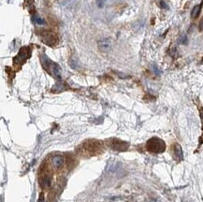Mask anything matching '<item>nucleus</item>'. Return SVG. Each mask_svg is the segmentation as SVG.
<instances>
[{
    "label": "nucleus",
    "instance_id": "obj_4",
    "mask_svg": "<svg viewBox=\"0 0 203 202\" xmlns=\"http://www.w3.org/2000/svg\"><path fill=\"white\" fill-rule=\"evenodd\" d=\"M41 38L47 45L50 46H54L57 44L58 42V37L54 32L51 31H43L41 33Z\"/></svg>",
    "mask_w": 203,
    "mask_h": 202
},
{
    "label": "nucleus",
    "instance_id": "obj_5",
    "mask_svg": "<svg viewBox=\"0 0 203 202\" xmlns=\"http://www.w3.org/2000/svg\"><path fill=\"white\" fill-rule=\"evenodd\" d=\"M110 147L114 151L124 152L126 151L129 147V144L125 141H122L120 139H112L110 143Z\"/></svg>",
    "mask_w": 203,
    "mask_h": 202
},
{
    "label": "nucleus",
    "instance_id": "obj_17",
    "mask_svg": "<svg viewBox=\"0 0 203 202\" xmlns=\"http://www.w3.org/2000/svg\"><path fill=\"white\" fill-rule=\"evenodd\" d=\"M37 202H43V195H40L39 199V201H37Z\"/></svg>",
    "mask_w": 203,
    "mask_h": 202
},
{
    "label": "nucleus",
    "instance_id": "obj_14",
    "mask_svg": "<svg viewBox=\"0 0 203 202\" xmlns=\"http://www.w3.org/2000/svg\"><path fill=\"white\" fill-rule=\"evenodd\" d=\"M36 23H39V25H44V22L41 18L39 17H36Z\"/></svg>",
    "mask_w": 203,
    "mask_h": 202
},
{
    "label": "nucleus",
    "instance_id": "obj_7",
    "mask_svg": "<svg viewBox=\"0 0 203 202\" xmlns=\"http://www.w3.org/2000/svg\"><path fill=\"white\" fill-rule=\"evenodd\" d=\"M51 163H53V166L54 167H60L64 163V158L61 155H55L51 159Z\"/></svg>",
    "mask_w": 203,
    "mask_h": 202
},
{
    "label": "nucleus",
    "instance_id": "obj_8",
    "mask_svg": "<svg viewBox=\"0 0 203 202\" xmlns=\"http://www.w3.org/2000/svg\"><path fill=\"white\" fill-rule=\"evenodd\" d=\"M174 155H175L176 159H178V160L183 159V151H182L181 146L179 145V144H175V146H174Z\"/></svg>",
    "mask_w": 203,
    "mask_h": 202
},
{
    "label": "nucleus",
    "instance_id": "obj_10",
    "mask_svg": "<svg viewBox=\"0 0 203 202\" xmlns=\"http://www.w3.org/2000/svg\"><path fill=\"white\" fill-rule=\"evenodd\" d=\"M64 89H65V84L63 83H56V85L54 87V90L57 91V92H61V91H63Z\"/></svg>",
    "mask_w": 203,
    "mask_h": 202
},
{
    "label": "nucleus",
    "instance_id": "obj_16",
    "mask_svg": "<svg viewBox=\"0 0 203 202\" xmlns=\"http://www.w3.org/2000/svg\"><path fill=\"white\" fill-rule=\"evenodd\" d=\"M154 71L155 72V74H157V75H159V74H160V71H159V69H157V66H154Z\"/></svg>",
    "mask_w": 203,
    "mask_h": 202
},
{
    "label": "nucleus",
    "instance_id": "obj_9",
    "mask_svg": "<svg viewBox=\"0 0 203 202\" xmlns=\"http://www.w3.org/2000/svg\"><path fill=\"white\" fill-rule=\"evenodd\" d=\"M200 11H201V6H200V5H196V6L193 8L192 11H191V17L193 19L197 18L199 15V13H200Z\"/></svg>",
    "mask_w": 203,
    "mask_h": 202
},
{
    "label": "nucleus",
    "instance_id": "obj_12",
    "mask_svg": "<svg viewBox=\"0 0 203 202\" xmlns=\"http://www.w3.org/2000/svg\"><path fill=\"white\" fill-rule=\"evenodd\" d=\"M26 2H27V8H28V9H29L30 12H32V9H33V11L35 9L34 0H26Z\"/></svg>",
    "mask_w": 203,
    "mask_h": 202
},
{
    "label": "nucleus",
    "instance_id": "obj_1",
    "mask_svg": "<svg viewBox=\"0 0 203 202\" xmlns=\"http://www.w3.org/2000/svg\"><path fill=\"white\" fill-rule=\"evenodd\" d=\"M146 148L151 153H163L166 149V144L165 142L158 138H152L146 143Z\"/></svg>",
    "mask_w": 203,
    "mask_h": 202
},
{
    "label": "nucleus",
    "instance_id": "obj_11",
    "mask_svg": "<svg viewBox=\"0 0 203 202\" xmlns=\"http://www.w3.org/2000/svg\"><path fill=\"white\" fill-rule=\"evenodd\" d=\"M42 185L44 187H49L51 185V180L49 177H44L43 180H42Z\"/></svg>",
    "mask_w": 203,
    "mask_h": 202
},
{
    "label": "nucleus",
    "instance_id": "obj_6",
    "mask_svg": "<svg viewBox=\"0 0 203 202\" xmlns=\"http://www.w3.org/2000/svg\"><path fill=\"white\" fill-rule=\"evenodd\" d=\"M98 48L102 52H108L111 48V40L110 38H103L98 41Z\"/></svg>",
    "mask_w": 203,
    "mask_h": 202
},
{
    "label": "nucleus",
    "instance_id": "obj_15",
    "mask_svg": "<svg viewBox=\"0 0 203 202\" xmlns=\"http://www.w3.org/2000/svg\"><path fill=\"white\" fill-rule=\"evenodd\" d=\"M199 31H203V17L201 18V21L199 22Z\"/></svg>",
    "mask_w": 203,
    "mask_h": 202
},
{
    "label": "nucleus",
    "instance_id": "obj_13",
    "mask_svg": "<svg viewBox=\"0 0 203 202\" xmlns=\"http://www.w3.org/2000/svg\"><path fill=\"white\" fill-rule=\"evenodd\" d=\"M179 41H180V43H182V44H186L187 41H188V38H187V36L186 35H182L180 40H179Z\"/></svg>",
    "mask_w": 203,
    "mask_h": 202
},
{
    "label": "nucleus",
    "instance_id": "obj_2",
    "mask_svg": "<svg viewBox=\"0 0 203 202\" xmlns=\"http://www.w3.org/2000/svg\"><path fill=\"white\" fill-rule=\"evenodd\" d=\"M41 62L43 64L44 67L48 70L51 74H53L54 76L60 78L61 77V69L60 66L55 64L54 62H53L51 59H49L46 55H42L41 56Z\"/></svg>",
    "mask_w": 203,
    "mask_h": 202
},
{
    "label": "nucleus",
    "instance_id": "obj_19",
    "mask_svg": "<svg viewBox=\"0 0 203 202\" xmlns=\"http://www.w3.org/2000/svg\"><path fill=\"white\" fill-rule=\"evenodd\" d=\"M200 117H201L202 124H203V109H200Z\"/></svg>",
    "mask_w": 203,
    "mask_h": 202
},
{
    "label": "nucleus",
    "instance_id": "obj_3",
    "mask_svg": "<svg viewBox=\"0 0 203 202\" xmlns=\"http://www.w3.org/2000/svg\"><path fill=\"white\" fill-rule=\"evenodd\" d=\"M31 56V51L29 47H23L14 58V63L17 65H22Z\"/></svg>",
    "mask_w": 203,
    "mask_h": 202
},
{
    "label": "nucleus",
    "instance_id": "obj_18",
    "mask_svg": "<svg viewBox=\"0 0 203 202\" xmlns=\"http://www.w3.org/2000/svg\"><path fill=\"white\" fill-rule=\"evenodd\" d=\"M161 6L163 7V8H168V7H167V5L166 4H165L163 1H161Z\"/></svg>",
    "mask_w": 203,
    "mask_h": 202
}]
</instances>
